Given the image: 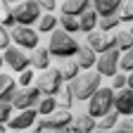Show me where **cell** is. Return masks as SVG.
I'll use <instances>...</instances> for the list:
<instances>
[{
  "mask_svg": "<svg viewBox=\"0 0 133 133\" xmlns=\"http://www.w3.org/2000/svg\"><path fill=\"white\" fill-rule=\"evenodd\" d=\"M78 41L71 36V33H66L62 31L59 26L50 33V41H48V50H50V55L57 57V59H69V57H76L78 52Z\"/></svg>",
  "mask_w": 133,
  "mask_h": 133,
  "instance_id": "1",
  "label": "cell"
},
{
  "mask_svg": "<svg viewBox=\"0 0 133 133\" xmlns=\"http://www.w3.org/2000/svg\"><path fill=\"white\" fill-rule=\"evenodd\" d=\"M100 81H102V76H100L97 71H83V74H78L74 81H69V88L74 93V100L88 102V97L100 88Z\"/></svg>",
  "mask_w": 133,
  "mask_h": 133,
  "instance_id": "2",
  "label": "cell"
},
{
  "mask_svg": "<svg viewBox=\"0 0 133 133\" xmlns=\"http://www.w3.org/2000/svg\"><path fill=\"white\" fill-rule=\"evenodd\" d=\"M114 93H116V90H114L112 86H105V88L100 86V88L88 97V109H86V112H88L90 116H95V119H102L105 114H109V112L114 109Z\"/></svg>",
  "mask_w": 133,
  "mask_h": 133,
  "instance_id": "3",
  "label": "cell"
},
{
  "mask_svg": "<svg viewBox=\"0 0 133 133\" xmlns=\"http://www.w3.org/2000/svg\"><path fill=\"white\" fill-rule=\"evenodd\" d=\"M12 14H14V22L19 26H31L41 19L43 10L38 5V0H22V3H17L12 7Z\"/></svg>",
  "mask_w": 133,
  "mask_h": 133,
  "instance_id": "4",
  "label": "cell"
},
{
  "mask_svg": "<svg viewBox=\"0 0 133 133\" xmlns=\"http://www.w3.org/2000/svg\"><path fill=\"white\" fill-rule=\"evenodd\" d=\"M62 71L59 69H52V66H48L45 71L36 74V88L43 93V95H57L62 90Z\"/></svg>",
  "mask_w": 133,
  "mask_h": 133,
  "instance_id": "5",
  "label": "cell"
},
{
  "mask_svg": "<svg viewBox=\"0 0 133 133\" xmlns=\"http://www.w3.org/2000/svg\"><path fill=\"white\" fill-rule=\"evenodd\" d=\"M71 121H74V114L71 109H55L52 114H48L41 119L45 131H55V133H69L71 131Z\"/></svg>",
  "mask_w": 133,
  "mask_h": 133,
  "instance_id": "6",
  "label": "cell"
},
{
  "mask_svg": "<svg viewBox=\"0 0 133 133\" xmlns=\"http://www.w3.org/2000/svg\"><path fill=\"white\" fill-rule=\"evenodd\" d=\"M10 36H12V43L17 48H22V50H36L41 38H38V31L36 29H31V26H19L17 24L12 31H10Z\"/></svg>",
  "mask_w": 133,
  "mask_h": 133,
  "instance_id": "7",
  "label": "cell"
},
{
  "mask_svg": "<svg viewBox=\"0 0 133 133\" xmlns=\"http://www.w3.org/2000/svg\"><path fill=\"white\" fill-rule=\"evenodd\" d=\"M119 59H121V52L116 48H112V50H107V52H102V55H97V62H95V71L100 74V76H114L116 71H119Z\"/></svg>",
  "mask_w": 133,
  "mask_h": 133,
  "instance_id": "8",
  "label": "cell"
},
{
  "mask_svg": "<svg viewBox=\"0 0 133 133\" xmlns=\"http://www.w3.org/2000/svg\"><path fill=\"white\" fill-rule=\"evenodd\" d=\"M3 59H5V64L10 66V69L17 71V74H22L24 69L31 66V57L26 55V50L17 48V45H10L7 50H3Z\"/></svg>",
  "mask_w": 133,
  "mask_h": 133,
  "instance_id": "9",
  "label": "cell"
},
{
  "mask_svg": "<svg viewBox=\"0 0 133 133\" xmlns=\"http://www.w3.org/2000/svg\"><path fill=\"white\" fill-rule=\"evenodd\" d=\"M41 97H43V93H41L36 86L19 88V90L14 93V97H12V107H14V109H29V107H36V105L41 102Z\"/></svg>",
  "mask_w": 133,
  "mask_h": 133,
  "instance_id": "10",
  "label": "cell"
},
{
  "mask_svg": "<svg viewBox=\"0 0 133 133\" xmlns=\"http://www.w3.org/2000/svg\"><path fill=\"white\" fill-rule=\"evenodd\" d=\"M86 43H88V45L95 50L97 55H102V52H107V50L116 48L114 33H105V31H100V29H95V31L86 33Z\"/></svg>",
  "mask_w": 133,
  "mask_h": 133,
  "instance_id": "11",
  "label": "cell"
},
{
  "mask_svg": "<svg viewBox=\"0 0 133 133\" xmlns=\"http://www.w3.org/2000/svg\"><path fill=\"white\" fill-rule=\"evenodd\" d=\"M38 109L36 107H29V109H19L17 114H12V119L7 121V126L12 131H26V128H33V124L38 121Z\"/></svg>",
  "mask_w": 133,
  "mask_h": 133,
  "instance_id": "12",
  "label": "cell"
},
{
  "mask_svg": "<svg viewBox=\"0 0 133 133\" xmlns=\"http://www.w3.org/2000/svg\"><path fill=\"white\" fill-rule=\"evenodd\" d=\"M114 112L119 116H131L133 114V90L121 88L114 93Z\"/></svg>",
  "mask_w": 133,
  "mask_h": 133,
  "instance_id": "13",
  "label": "cell"
},
{
  "mask_svg": "<svg viewBox=\"0 0 133 133\" xmlns=\"http://www.w3.org/2000/svg\"><path fill=\"white\" fill-rule=\"evenodd\" d=\"M95 128H97V119H95V116H90L88 112L74 114L71 133H95Z\"/></svg>",
  "mask_w": 133,
  "mask_h": 133,
  "instance_id": "14",
  "label": "cell"
},
{
  "mask_svg": "<svg viewBox=\"0 0 133 133\" xmlns=\"http://www.w3.org/2000/svg\"><path fill=\"white\" fill-rule=\"evenodd\" d=\"M76 62L81 66V71H90L93 66H95V62H97V52L88 43H81L78 45V52H76Z\"/></svg>",
  "mask_w": 133,
  "mask_h": 133,
  "instance_id": "15",
  "label": "cell"
},
{
  "mask_svg": "<svg viewBox=\"0 0 133 133\" xmlns=\"http://www.w3.org/2000/svg\"><path fill=\"white\" fill-rule=\"evenodd\" d=\"M86 10H90V0H64L59 5V12L66 17H81Z\"/></svg>",
  "mask_w": 133,
  "mask_h": 133,
  "instance_id": "16",
  "label": "cell"
},
{
  "mask_svg": "<svg viewBox=\"0 0 133 133\" xmlns=\"http://www.w3.org/2000/svg\"><path fill=\"white\" fill-rule=\"evenodd\" d=\"M124 0H90V5L93 10L100 14V17H109V14H116L119 12Z\"/></svg>",
  "mask_w": 133,
  "mask_h": 133,
  "instance_id": "17",
  "label": "cell"
},
{
  "mask_svg": "<svg viewBox=\"0 0 133 133\" xmlns=\"http://www.w3.org/2000/svg\"><path fill=\"white\" fill-rule=\"evenodd\" d=\"M50 59H52V55H50V50L48 48H36L33 50V55H31V69H38V71H45L48 66H50Z\"/></svg>",
  "mask_w": 133,
  "mask_h": 133,
  "instance_id": "18",
  "label": "cell"
},
{
  "mask_svg": "<svg viewBox=\"0 0 133 133\" xmlns=\"http://www.w3.org/2000/svg\"><path fill=\"white\" fill-rule=\"evenodd\" d=\"M14 93H17V81L10 74H0V100L3 102H12Z\"/></svg>",
  "mask_w": 133,
  "mask_h": 133,
  "instance_id": "19",
  "label": "cell"
},
{
  "mask_svg": "<svg viewBox=\"0 0 133 133\" xmlns=\"http://www.w3.org/2000/svg\"><path fill=\"white\" fill-rule=\"evenodd\" d=\"M97 22H100V14L90 7V10H86L81 17H78V26H81V33H90V31H95L97 29Z\"/></svg>",
  "mask_w": 133,
  "mask_h": 133,
  "instance_id": "20",
  "label": "cell"
},
{
  "mask_svg": "<svg viewBox=\"0 0 133 133\" xmlns=\"http://www.w3.org/2000/svg\"><path fill=\"white\" fill-rule=\"evenodd\" d=\"M36 26H38V29H36L38 33H52V31L59 26V17H55L52 12H43L41 19L36 22Z\"/></svg>",
  "mask_w": 133,
  "mask_h": 133,
  "instance_id": "21",
  "label": "cell"
},
{
  "mask_svg": "<svg viewBox=\"0 0 133 133\" xmlns=\"http://www.w3.org/2000/svg\"><path fill=\"white\" fill-rule=\"evenodd\" d=\"M119 26H121V19H119V14L100 17V22H97V29H100V31H105V33H114V31H119Z\"/></svg>",
  "mask_w": 133,
  "mask_h": 133,
  "instance_id": "22",
  "label": "cell"
},
{
  "mask_svg": "<svg viewBox=\"0 0 133 133\" xmlns=\"http://www.w3.org/2000/svg\"><path fill=\"white\" fill-rule=\"evenodd\" d=\"M59 71H62V78H64V81H74V78L81 74V66H78L76 59L69 57V59H64V64L59 66Z\"/></svg>",
  "mask_w": 133,
  "mask_h": 133,
  "instance_id": "23",
  "label": "cell"
},
{
  "mask_svg": "<svg viewBox=\"0 0 133 133\" xmlns=\"http://www.w3.org/2000/svg\"><path fill=\"white\" fill-rule=\"evenodd\" d=\"M57 107H59V105H57V97H55V95H43V97H41V102L36 105V109H38V114H41V116L52 114Z\"/></svg>",
  "mask_w": 133,
  "mask_h": 133,
  "instance_id": "24",
  "label": "cell"
},
{
  "mask_svg": "<svg viewBox=\"0 0 133 133\" xmlns=\"http://www.w3.org/2000/svg\"><path fill=\"white\" fill-rule=\"evenodd\" d=\"M114 41H116V50L126 52L133 48V33L131 31H114Z\"/></svg>",
  "mask_w": 133,
  "mask_h": 133,
  "instance_id": "25",
  "label": "cell"
},
{
  "mask_svg": "<svg viewBox=\"0 0 133 133\" xmlns=\"http://www.w3.org/2000/svg\"><path fill=\"white\" fill-rule=\"evenodd\" d=\"M55 97H57L59 109H71V107H74V102H76V100H74V93H71V88H69V86H66V88H62Z\"/></svg>",
  "mask_w": 133,
  "mask_h": 133,
  "instance_id": "26",
  "label": "cell"
},
{
  "mask_svg": "<svg viewBox=\"0 0 133 133\" xmlns=\"http://www.w3.org/2000/svg\"><path fill=\"white\" fill-rule=\"evenodd\" d=\"M59 29L66 31V33H71V36H76V33L81 31L78 17H66V14H62V17H59Z\"/></svg>",
  "mask_w": 133,
  "mask_h": 133,
  "instance_id": "27",
  "label": "cell"
},
{
  "mask_svg": "<svg viewBox=\"0 0 133 133\" xmlns=\"http://www.w3.org/2000/svg\"><path fill=\"white\" fill-rule=\"evenodd\" d=\"M119 119H121V116H119V114H116V112L112 109L109 114H105V116H102V119H97V128H100V131H109V128H116Z\"/></svg>",
  "mask_w": 133,
  "mask_h": 133,
  "instance_id": "28",
  "label": "cell"
},
{
  "mask_svg": "<svg viewBox=\"0 0 133 133\" xmlns=\"http://www.w3.org/2000/svg\"><path fill=\"white\" fill-rule=\"evenodd\" d=\"M116 14H119L121 24H126V22H133V0H124Z\"/></svg>",
  "mask_w": 133,
  "mask_h": 133,
  "instance_id": "29",
  "label": "cell"
},
{
  "mask_svg": "<svg viewBox=\"0 0 133 133\" xmlns=\"http://www.w3.org/2000/svg\"><path fill=\"white\" fill-rule=\"evenodd\" d=\"M119 71L124 74H131L133 71V48L126 50V52H121V59H119Z\"/></svg>",
  "mask_w": 133,
  "mask_h": 133,
  "instance_id": "30",
  "label": "cell"
},
{
  "mask_svg": "<svg viewBox=\"0 0 133 133\" xmlns=\"http://www.w3.org/2000/svg\"><path fill=\"white\" fill-rule=\"evenodd\" d=\"M12 114H14L12 102H3V100H0V124H7L12 119Z\"/></svg>",
  "mask_w": 133,
  "mask_h": 133,
  "instance_id": "31",
  "label": "cell"
},
{
  "mask_svg": "<svg viewBox=\"0 0 133 133\" xmlns=\"http://www.w3.org/2000/svg\"><path fill=\"white\" fill-rule=\"evenodd\" d=\"M10 45H12V36H10V29L0 24V52H3V50H7Z\"/></svg>",
  "mask_w": 133,
  "mask_h": 133,
  "instance_id": "32",
  "label": "cell"
},
{
  "mask_svg": "<svg viewBox=\"0 0 133 133\" xmlns=\"http://www.w3.org/2000/svg\"><path fill=\"white\" fill-rule=\"evenodd\" d=\"M126 81H128V74H124V71H116V74L112 76V88H114V90H121V88H126Z\"/></svg>",
  "mask_w": 133,
  "mask_h": 133,
  "instance_id": "33",
  "label": "cell"
},
{
  "mask_svg": "<svg viewBox=\"0 0 133 133\" xmlns=\"http://www.w3.org/2000/svg\"><path fill=\"white\" fill-rule=\"evenodd\" d=\"M33 81H36V74H33V69H31V66H29V69H24V71L19 74V86H22V88L31 86Z\"/></svg>",
  "mask_w": 133,
  "mask_h": 133,
  "instance_id": "34",
  "label": "cell"
},
{
  "mask_svg": "<svg viewBox=\"0 0 133 133\" xmlns=\"http://www.w3.org/2000/svg\"><path fill=\"white\" fill-rule=\"evenodd\" d=\"M0 24H3V26H7L10 31L17 26V22H14V14H12V10L10 7H5V12H3V17H0Z\"/></svg>",
  "mask_w": 133,
  "mask_h": 133,
  "instance_id": "35",
  "label": "cell"
},
{
  "mask_svg": "<svg viewBox=\"0 0 133 133\" xmlns=\"http://www.w3.org/2000/svg\"><path fill=\"white\" fill-rule=\"evenodd\" d=\"M116 133H133V119L131 116H124L116 124Z\"/></svg>",
  "mask_w": 133,
  "mask_h": 133,
  "instance_id": "36",
  "label": "cell"
},
{
  "mask_svg": "<svg viewBox=\"0 0 133 133\" xmlns=\"http://www.w3.org/2000/svg\"><path fill=\"white\" fill-rule=\"evenodd\" d=\"M38 5H41V10H45V12H55V10H57V0H38Z\"/></svg>",
  "mask_w": 133,
  "mask_h": 133,
  "instance_id": "37",
  "label": "cell"
},
{
  "mask_svg": "<svg viewBox=\"0 0 133 133\" xmlns=\"http://www.w3.org/2000/svg\"><path fill=\"white\" fill-rule=\"evenodd\" d=\"M126 88H131V90H133V71L128 74V81H126Z\"/></svg>",
  "mask_w": 133,
  "mask_h": 133,
  "instance_id": "38",
  "label": "cell"
},
{
  "mask_svg": "<svg viewBox=\"0 0 133 133\" xmlns=\"http://www.w3.org/2000/svg\"><path fill=\"white\" fill-rule=\"evenodd\" d=\"M95 133H116V128H109V131H100V128H95Z\"/></svg>",
  "mask_w": 133,
  "mask_h": 133,
  "instance_id": "39",
  "label": "cell"
},
{
  "mask_svg": "<svg viewBox=\"0 0 133 133\" xmlns=\"http://www.w3.org/2000/svg\"><path fill=\"white\" fill-rule=\"evenodd\" d=\"M3 3H5V5H7V7H10V5H12V3H22V0H3Z\"/></svg>",
  "mask_w": 133,
  "mask_h": 133,
  "instance_id": "40",
  "label": "cell"
},
{
  "mask_svg": "<svg viewBox=\"0 0 133 133\" xmlns=\"http://www.w3.org/2000/svg\"><path fill=\"white\" fill-rule=\"evenodd\" d=\"M3 64H5V59H3V52H0V69H3Z\"/></svg>",
  "mask_w": 133,
  "mask_h": 133,
  "instance_id": "41",
  "label": "cell"
},
{
  "mask_svg": "<svg viewBox=\"0 0 133 133\" xmlns=\"http://www.w3.org/2000/svg\"><path fill=\"white\" fill-rule=\"evenodd\" d=\"M5 126H7V124H0V133H5Z\"/></svg>",
  "mask_w": 133,
  "mask_h": 133,
  "instance_id": "42",
  "label": "cell"
},
{
  "mask_svg": "<svg viewBox=\"0 0 133 133\" xmlns=\"http://www.w3.org/2000/svg\"><path fill=\"white\" fill-rule=\"evenodd\" d=\"M128 31H131V33H133V22H131V29H128Z\"/></svg>",
  "mask_w": 133,
  "mask_h": 133,
  "instance_id": "43",
  "label": "cell"
},
{
  "mask_svg": "<svg viewBox=\"0 0 133 133\" xmlns=\"http://www.w3.org/2000/svg\"><path fill=\"white\" fill-rule=\"evenodd\" d=\"M41 133H45V131H41Z\"/></svg>",
  "mask_w": 133,
  "mask_h": 133,
  "instance_id": "44",
  "label": "cell"
}]
</instances>
